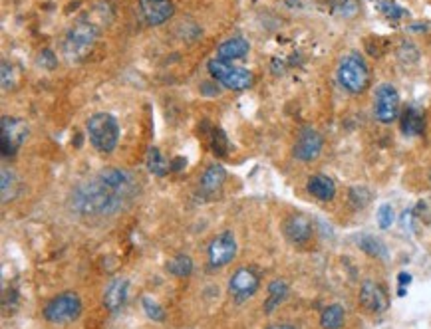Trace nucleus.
Listing matches in <instances>:
<instances>
[{
  "mask_svg": "<svg viewBox=\"0 0 431 329\" xmlns=\"http://www.w3.org/2000/svg\"><path fill=\"white\" fill-rule=\"evenodd\" d=\"M0 187H2V203H8L10 199H14L16 192H18V177H16V173L8 171V169H2V183H0Z\"/></svg>",
  "mask_w": 431,
  "mask_h": 329,
  "instance_id": "25",
  "label": "nucleus"
},
{
  "mask_svg": "<svg viewBox=\"0 0 431 329\" xmlns=\"http://www.w3.org/2000/svg\"><path fill=\"white\" fill-rule=\"evenodd\" d=\"M127 288H129V284H127V280H124V278L113 280L110 286L106 288L104 303H106V307H108L110 312H117V310L124 305L125 298H127Z\"/></svg>",
  "mask_w": 431,
  "mask_h": 329,
  "instance_id": "15",
  "label": "nucleus"
},
{
  "mask_svg": "<svg viewBox=\"0 0 431 329\" xmlns=\"http://www.w3.org/2000/svg\"><path fill=\"white\" fill-rule=\"evenodd\" d=\"M425 129V117H423V111L416 108V106H409L405 108L402 115V131L405 135H421Z\"/></svg>",
  "mask_w": 431,
  "mask_h": 329,
  "instance_id": "19",
  "label": "nucleus"
},
{
  "mask_svg": "<svg viewBox=\"0 0 431 329\" xmlns=\"http://www.w3.org/2000/svg\"><path fill=\"white\" fill-rule=\"evenodd\" d=\"M211 149L217 157H225L229 151V139L225 135L222 129H213V135H211Z\"/></svg>",
  "mask_w": 431,
  "mask_h": 329,
  "instance_id": "26",
  "label": "nucleus"
},
{
  "mask_svg": "<svg viewBox=\"0 0 431 329\" xmlns=\"http://www.w3.org/2000/svg\"><path fill=\"white\" fill-rule=\"evenodd\" d=\"M284 236L292 244H306L312 236V224L302 214H292L284 220Z\"/></svg>",
  "mask_w": 431,
  "mask_h": 329,
  "instance_id": "14",
  "label": "nucleus"
},
{
  "mask_svg": "<svg viewBox=\"0 0 431 329\" xmlns=\"http://www.w3.org/2000/svg\"><path fill=\"white\" fill-rule=\"evenodd\" d=\"M141 305H143V310H145V316L149 317V319H153V321H163V319H165L163 310L153 302L152 298H143V300H141Z\"/></svg>",
  "mask_w": 431,
  "mask_h": 329,
  "instance_id": "29",
  "label": "nucleus"
},
{
  "mask_svg": "<svg viewBox=\"0 0 431 329\" xmlns=\"http://www.w3.org/2000/svg\"><path fill=\"white\" fill-rule=\"evenodd\" d=\"M414 226H416V214H414V210H405L402 214V228L405 233H414Z\"/></svg>",
  "mask_w": 431,
  "mask_h": 329,
  "instance_id": "31",
  "label": "nucleus"
},
{
  "mask_svg": "<svg viewBox=\"0 0 431 329\" xmlns=\"http://www.w3.org/2000/svg\"><path fill=\"white\" fill-rule=\"evenodd\" d=\"M259 286H261V278L257 276L254 270L238 268L231 278V282H229V292L238 302H245V300H249L257 294Z\"/></svg>",
  "mask_w": 431,
  "mask_h": 329,
  "instance_id": "10",
  "label": "nucleus"
},
{
  "mask_svg": "<svg viewBox=\"0 0 431 329\" xmlns=\"http://www.w3.org/2000/svg\"><path fill=\"white\" fill-rule=\"evenodd\" d=\"M133 189V178L122 169H104L72 192V208L80 214H113Z\"/></svg>",
  "mask_w": 431,
  "mask_h": 329,
  "instance_id": "1",
  "label": "nucleus"
},
{
  "mask_svg": "<svg viewBox=\"0 0 431 329\" xmlns=\"http://www.w3.org/2000/svg\"><path fill=\"white\" fill-rule=\"evenodd\" d=\"M286 296H288V286H286V282L275 280V282L268 286V298H266V302H264V312H266V314H273L278 305L286 300Z\"/></svg>",
  "mask_w": 431,
  "mask_h": 329,
  "instance_id": "21",
  "label": "nucleus"
},
{
  "mask_svg": "<svg viewBox=\"0 0 431 329\" xmlns=\"http://www.w3.org/2000/svg\"><path fill=\"white\" fill-rule=\"evenodd\" d=\"M209 264L213 268H221L227 266L229 262L235 258L236 254V240L231 233H222L215 236L209 244Z\"/></svg>",
  "mask_w": 431,
  "mask_h": 329,
  "instance_id": "9",
  "label": "nucleus"
},
{
  "mask_svg": "<svg viewBox=\"0 0 431 329\" xmlns=\"http://www.w3.org/2000/svg\"><path fill=\"white\" fill-rule=\"evenodd\" d=\"M250 52V44L245 38H231V40L222 42L217 48V58H221L225 62H233L241 60Z\"/></svg>",
  "mask_w": 431,
  "mask_h": 329,
  "instance_id": "17",
  "label": "nucleus"
},
{
  "mask_svg": "<svg viewBox=\"0 0 431 329\" xmlns=\"http://www.w3.org/2000/svg\"><path fill=\"white\" fill-rule=\"evenodd\" d=\"M360 248L366 252V254H370V256H374V258H382V260L388 258V250L384 246V242L377 240V238H374V236H370V234L361 236Z\"/></svg>",
  "mask_w": 431,
  "mask_h": 329,
  "instance_id": "23",
  "label": "nucleus"
},
{
  "mask_svg": "<svg viewBox=\"0 0 431 329\" xmlns=\"http://www.w3.org/2000/svg\"><path fill=\"white\" fill-rule=\"evenodd\" d=\"M322 135H320L316 129L312 127H304L300 133H298V139L294 143V157L298 161H314L322 153Z\"/></svg>",
  "mask_w": 431,
  "mask_h": 329,
  "instance_id": "11",
  "label": "nucleus"
},
{
  "mask_svg": "<svg viewBox=\"0 0 431 329\" xmlns=\"http://www.w3.org/2000/svg\"><path fill=\"white\" fill-rule=\"evenodd\" d=\"M306 189L318 201H332L334 194H336V185H334L332 178L326 177V175H312L308 178Z\"/></svg>",
  "mask_w": 431,
  "mask_h": 329,
  "instance_id": "16",
  "label": "nucleus"
},
{
  "mask_svg": "<svg viewBox=\"0 0 431 329\" xmlns=\"http://www.w3.org/2000/svg\"><path fill=\"white\" fill-rule=\"evenodd\" d=\"M266 329H296V328L291 326V323H278V326H270V328Z\"/></svg>",
  "mask_w": 431,
  "mask_h": 329,
  "instance_id": "34",
  "label": "nucleus"
},
{
  "mask_svg": "<svg viewBox=\"0 0 431 329\" xmlns=\"http://www.w3.org/2000/svg\"><path fill=\"white\" fill-rule=\"evenodd\" d=\"M167 270H169V274L177 276V278H187L193 272V260L185 254H179L167 262Z\"/></svg>",
  "mask_w": 431,
  "mask_h": 329,
  "instance_id": "22",
  "label": "nucleus"
},
{
  "mask_svg": "<svg viewBox=\"0 0 431 329\" xmlns=\"http://www.w3.org/2000/svg\"><path fill=\"white\" fill-rule=\"evenodd\" d=\"M374 113L375 119L382 124H393L398 119L400 113V94L391 83H382L375 90V101H374Z\"/></svg>",
  "mask_w": 431,
  "mask_h": 329,
  "instance_id": "7",
  "label": "nucleus"
},
{
  "mask_svg": "<svg viewBox=\"0 0 431 329\" xmlns=\"http://www.w3.org/2000/svg\"><path fill=\"white\" fill-rule=\"evenodd\" d=\"M225 180H227V171L222 169V164H209L207 171L201 177V191L205 194H215L225 185Z\"/></svg>",
  "mask_w": 431,
  "mask_h": 329,
  "instance_id": "18",
  "label": "nucleus"
},
{
  "mask_svg": "<svg viewBox=\"0 0 431 329\" xmlns=\"http://www.w3.org/2000/svg\"><path fill=\"white\" fill-rule=\"evenodd\" d=\"M398 284H400L398 294H400V296H405V289H407V286L412 284V276L407 274V272H402V274L398 276Z\"/></svg>",
  "mask_w": 431,
  "mask_h": 329,
  "instance_id": "32",
  "label": "nucleus"
},
{
  "mask_svg": "<svg viewBox=\"0 0 431 329\" xmlns=\"http://www.w3.org/2000/svg\"><path fill=\"white\" fill-rule=\"evenodd\" d=\"M393 219H396V214H393L391 205L380 206V210H377V224H380L382 230H388L389 226L393 224Z\"/></svg>",
  "mask_w": 431,
  "mask_h": 329,
  "instance_id": "30",
  "label": "nucleus"
},
{
  "mask_svg": "<svg viewBox=\"0 0 431 329\" xmlns=\"http://www.w3.org/2000/svg\"><path fill=\"white\" fill-rule=\"evenodd\" d=\"M0 124H2V135H0L2 155L8 157V155H14L22 147V143L26 141L28 127L24 121H20L16 117H8V115H4Z\"/></svg>",
  "mask_w": 431,
  "mask_h": 329,
  "instance_id": "8",
  "label": "nucleus"
},
{
  "mask_svg": "<svg viewBox=\"0 0 431 329\" xmlns=\"http://www.w3.org/2000/svg\"><path fill=\"white\" fill-rule=\"evenodd\" d=\"M344 321H346V314H344V307L340 303L328 305L322 312V316H320L322 329H342L344 328Z\"/></svg>",
  "mask_w": 431,
  "mask_h": 329,
  "instance_id": "20",
  "label": "nucleus"
},
{
  "mask_svg": "<svg viewBox=\"0 0 431 329\" xmlns=\"http://www.w3.org/2000/svg\"><path fill=\"white\" fill-rule=\"evenodd\" d=\"M338 82L350 94H361L370 85V69L366 60L356 52L346 54L338 64Z\"/></svg>",
  "mask_w": 431,
  "mask_h": 329,
  "instance_id": "3",
  "label": "nucleus"
},
{
  "mask_svg": "<svg viewBox=\"0 0 431 329\" xmlns=\"http://www.w3.org/2000/svg\"><path fill=\"white\" fill-rule=\"evenodd\" d=\"M377 8L382 10V12L386 14V18L389 20H400L405 16V10H403L400 4H396V2H389V0H382L380 4H377Z\"/></svg>",
  "mask_w": 431,
  "mask_h": 329,
  "instance_id": "28",
  "label": "nucleus"
},
{
  "mask_svg": "<svg viewBox=\"0 0 431 329\" xmlns=\"http://www.w3.org/2000/svg\"><path fill=\"white\" fill-rule=\"evenodd\" d=\"M147 169L152 171L153 175H157V177H165L167 171H169L171 167H169V163L163 159L161 151H159L157 147H152L149 153H147Z\"/></svg>",
  "mask_w": 431,
  "mask_h": 329,
  "instance_id": "24",
  "label": "nucleus"
},
{
  "mask_svg": "<svg viewBox=\"0 0 431 329\" xmlns=\"http://www.w3.org/2000/svg\"><path fill=\"white\" fill-rule=\"evenodd\" d=\"M183 164H185V159H175L171 169H173V171H179V169H183Z\"/></svg>",
  "mask_w": 431,
  "mask_h": 329,
  "instance_id": "33",
  "label": "nucleus"
},
{
  "mask_svg": "<svg viewBox=\"0 0 431 329\" xmlns=\"http://www.w3.org/2000/svg\"><path fill=\"white\" fill-rule=\"evenodd\" d=\"M97 40V28L94 22H78L76 26L70 28V32L66 34V40H64V54L68 60H82L90 54V50L94 48V44Z\"/></svg>",
  "mask_w": 431,
  "mask_h": 329,
  "instance_id": "4",
  "label": "nucleus"
},
{
  "mask_svg": "<svg viewBox=\"0 0 431 329\" xmlns=\"http://www.w3.org/2000/svg\"><path fill=\"white\" fill-rule=\"evenodd\" d=\"M360 303L361 307H366L372 314H382L388 310V296L382 286H377L374 282H366L360 289Z\"/></svg>",
  "mask_w": 431,
  "mask_h": 329,
  "instance_id": "13",
  "label": "nucleus"
},
{
  "mask_svg": "<svg viewBox=\"0 0 431 329\" xmlns=\"http://www.w3.org/2000/svg\"><path fill=\"white\" fill-rule=\"evenodd\" d=\"M209 74L217 80V82L225 85L227 90H235V92H243V90H249L254 78L249 69L236 68L231 62H225L221 58H215L209 62Z\"/></svg>",
  "mask_w": 431,
  "mask_h": 329,
  "instance_id": "5",
  "label": "nucleus"
},
{
  "mask_svg": "<svg viewBox=\"0 0 431 329\" xmlns=\"http://www.w3.org/2000/svg\"><path fill=\"white\" fill-rule=\"evenodd\" d=\"M139 12L149 26H161L175 14L173 0H139Z\"/></svg>",
  "mask_w": 431,
  "mask_h": 329,
  "instance_id": "12",
  "label": "nucleus"
},
{
  "mask_svg": "<svg viewBox=\"0 0 431 329\" xmlns=\"http://www.w3.org/2000/svg\"><path fill=\"white\" fill-rule=\"evenodd\" d=\"M82 314V300L76 292H64L52 298L44 307V317L50 323H70Z\"/></svg>",
  "mask_w": 431,
  "mask_h": 329,
  "instance_id": "6",
  "label": "nucleus"
},
{
  "mask_svg": "<svg viewBox=\"0 0 431 329\" xmlns=\"http://www.w3.org/2000/svg\"><path fill=\"white\" fill-rule=\"evenodd\" d=\"M88 135L92 145L96 147L99 153H111L117 147V141H120V124L117 119L111 115V113H94L90 119H88Z\"/></svg>",
  "mask_w": 431,
  "mask_h": 329,
  "instance_id": "2",
  "label": "nucleus"
},
{
  "mask_svg": "<svg viewBox=\"0 0 431 329\" xmlns=\"http://www.w3.org/2000/svg\"><path fill=\"white\" fill-rule=\"evenodd\" d=\"M332 10L344 18H350L358 12V0H332Z\"/></svg>",
  "mask_w": 431,
  "mask_h": 329,
  "instance_id": "27",
  "label": "nucleus"
}]
</instances>
